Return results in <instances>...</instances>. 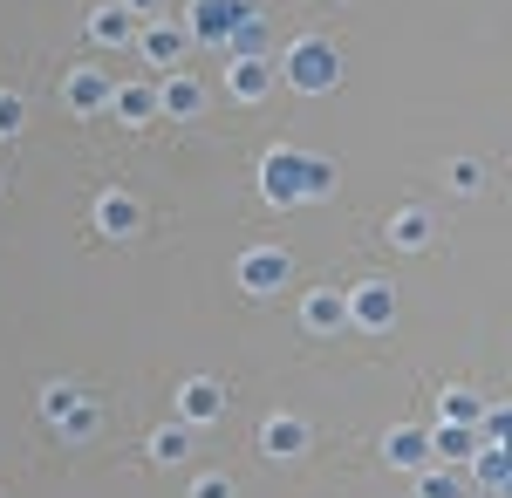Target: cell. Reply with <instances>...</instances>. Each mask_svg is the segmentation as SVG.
Here are the masks:
<instances>
[{
    "label": "cell",
    "instance_id": "12",
    "mask_svg": "<svg viewBox=\"0 0 512 498\" xmlns=\"http://www.w3.org/2000/svg\"><path fill=\"white\" fill-rule=\"evenodd\" d=\"M260 89H267V69H260V62H246V69H239V96H260Z\"/></svg>",
    "mask_w": 512,
    "mask_h": 498
},
{
    "label": "cell",
    "instance_id": "13",
    "mask_svg": "<svg viewBox=\"0 0 512 498\" xmlns=\"http://www.w3.org/2000/svg\"><path fill=\"white\" fill-rule=\"evenodd\" d=\"M478 178H485L478 164H458V171H451V185H458V192H478Z\"/></svg>",
    "mask_w": 512,
    "mask_h": 498
},
{
    "label": "cell",
    "instance_id": "5",
    "mask_svg": "<svg viewBox=\"0 0 512 498\" xmlns=\"http://www.w3.org/2000/svg\"><path fill=\"white\" fill-rule=\"evenodd\" d=\"M478 451V430H458V423H444L431 437V458H472Z\"/></svg>",
    "mask_w": 512,
    "mask_h": 498
},
{
    "label": "cell",
    "instance_id": "11",
    "mask_svg": "<svg viewBox=\"0 0 512 498\" xmlns=\"http://www.w3.org/2000/svg\"><path fill=\"white\" fill-rule=\"evenodd\" d=\"M424 498H465V485L451 471H424Z\"/></svg>",
    "mask_w": 512,
    "mask_h": 498
},
{
    "label": "cell",
    "instance_id": "10",
    "mask_svg": "<svg viewBox=\"0 0 512 498\" xmlns=\"http://www.w3.org/2000/svg\"><path fill=\"white\" fill-rule=\"evenodd\" d=\"M301 444H308V430H301V423H287V417L267 423V451H301Z\"/></svg>",
    "mask_w": 512,
    "mask_h": 498
},
{
    "label": "cell",
    "instance_id": "3",
    "mask_svg": "<svg viewBox=\"0 0 512 498\" xmlns=\"http://www.w3.org/2000/svg\"><path fill=\"white\" fill-rule=\"evenodd\" d=\"M349 314L362 321V328H390V314H396V294L383 287V280H362L349 294Z\"/></svg>",
    "mask_w": 512,
    "mask_h": 498
},
{
    "label": "cell",
    "instance_id": "8",
    "mask_svg": "<svg viewBox=\"0 0 512 498\" xmlns=\"http://www.w3.org/2000/svg\"><path fill=\"white\" fill-rule=\"evenodd\" d=\"M280 273H287L280 253H253V260H246V287H280Z\"/></svg>",
    "mask_w": 512,
    "mask_h": 498
},
{
    "label": "cell",
    "instance_id": "2",
    "mask_svg": "<svg viewBox=\"0 0 512 498\" xmlns=\"http://www.w3.org/2000/svg\"><path fill=\"white\" fill-rule=\"evenodd\" d=\"M335 76H342V62H335L328 41H301V48H294V82H301V89H328Z\"/></svg>",
    "mask_w": 512,
    "mask_h": 498
},
{
    "label": "cell",
    "instance_id": "6",
    "mask_svg": "<svg viewBox=\"0 0 512 498\" xmlns=\"http://www.w3.org/2000/svg\"><path fill=\"white\" fill-rule=\"evenodd\" d=\"M478 417H485V410H478L472 389H444V423H458V430H478Z\"/></svg>",
    "mask_w": 512,
    "mask_h": 498
},
{
    "label": "cell",
    "instance_id": "14",
    "mask_svg": "<svg viewBox=\"0 0 512 498\" xmlns=\"http://www.w3.org/2000/svg\"><path fill=\"white\" fill-rule=\"evenodd\" d=\"M198 498H226V485H219V478H205V485H198Z\"/></svg>",
    "mask_w": 512,
    "mask_h": 498
},
{
    "label": "cell",
    "instance_id": "1",
    "mask_svg": "<svg viewBox=\"0 0 512 498\" xmlns=\"http://www.w3.org/2000/svg\"><path fill=\"white\" fill-rule=\"evenodd\" d=\"M301 164H308V157H287V151H280V157H274V171H267V192H274V198L321 192V185H328V171H321V164H315V171H301Z\"/></svg>",
    "mask_w": 512,
    "mask_h": 498
},
{
    "label": "cell",
    "instance_id": "9",
    "mask_svg": "<svg viewBox=\"0 0 512 498\" xmlns=\"http://www.w3.org/2000/svg\"><path fill=\"white\" fill-rule=\"evenodd\" d=\"M390 239H396V246H424V239H431V219H424V212H396Z\"/></svg>",
    "mask_w": 512,
    "mask_h": 498
},
{
    "label": "cell",
    "instance_id": "7",
    "mask_svg": "<svg viewBox=\"0 0 512 498\" xmlns=\"http://www.w3.org/2000/svg\"><path fill=\"white\" fill-rule=\"evenodd\" d=\"M342 321H349L342 294H308V328H342Z\"/></svg>",
    "mask_w": 512,
    "mask_h": 498
},
{
    "label": "cell",
    "instance_id": "4",
    "mask_svg": "<svg viewBox=\"0 0 512 498\" xmlns=\"http://www.w3.org/2000/svg\"><path fill=\"white\" fill-rule=\"evenodd\" d=\"M383 451H390V464H403V471H424V464H431V430H396Z\"/></svg>",
    "mask_w": 512,
    "mask_h": 498
}]
</instances>
